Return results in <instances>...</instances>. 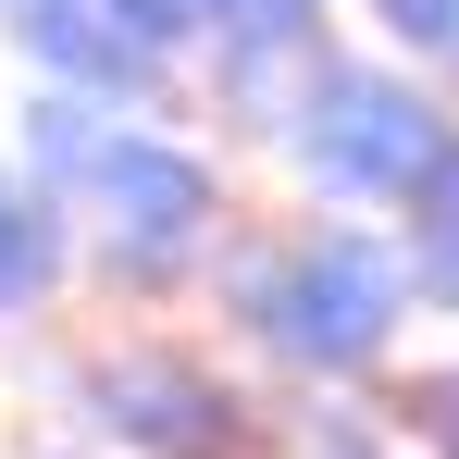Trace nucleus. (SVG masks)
I'll use <instances>...</instances> for the list:
<instances>
[{
    "mask_svg": "<svg viewBox=\"0 0 459 459\" xmlns=\"http://www.w3.org/2000/svg\"><path fill=\"white\" fill-rule=\"evenodd\" d=\"M323 459H373V447H360V435H335V447H323Z\"/></svg>",
    "mask_w": 459,
    "mask_h": 459,
    "instance_id": "nucleus-6",
    "label": "nucleus"
},
{
    "mask_svg": "<svg viewBox=\"0 0 459 459\" xmlns=\"http://www.w3.org/2000/svg\"><path fill=\"white\" fill-rule=\"evenodd\" d=\"M335 125L348 137H310V161H323V186H422L435 174V137H422V112H397L385 87H335Z\"/></svg>",
    "mask_w": 459,
    "mask_h": 459,
    "instance_id": "nucleus-4",
    "label": "nucleus"
},
{
    "mask_svg": "<svg viewBox=\"0 0 459 459\" xmlns=\"http://www.w3.org/2000/svg\"><path fill=\"white\" fill-rule=\"evenodd\" d=\"M248 323H273V348H299L323 373H348L397 323V261L373 236H299L286 273H248Z\"/></svg>",
    "mask_w": 459,
    "mask_h": 459,
    "instance_id": "nucleus-1",
    "label": "nucleus"
},
{
    "mask_svg": "<svg viewBox=\"0 0 459 459\" xmlns=\"http://www.w3.org/2000/svg\"><path fill=\"white\" fill-rule=\"evenodd\" d=\"M100 212L125 224V273H174L212 236V174L161 137H112L100 150Z\"/></svg>",
    "mask_w": 459,
    "mask_h": 459,
    "instance_id": "nucleus-3",
    "label": "nucleus"
},
{
    "mask_svg": "<svg viewBox=\"0 0 459 459\" xmlns=\"http://www.w3.org/2000/svg\"><path fill=\"white\" fill-rule=\"evenodd\" d=\"M50 273H63V236H50V212H38L13 174H0V310H38Z\"/></svg>",
    "mask_w": 459,
    "mask_h": 459,
    "instance_id": "nucleus-5",
    "label": "nucleus"
},
{
    "mask_svg": "<svg viewBox=\"0 0 459 459\" xmlns=\"http://www.w3.org/2000/svg\"><path fill=\"white\" fill-rule=\"evenodd\" d=\"M87 410H100V435H125V447H150V459H236L248 447V410H236L199 360H174V348L100 360V373H87Z\"/></svg>",
    "mask_w": 459,
    "mask_h": 459,
    "instance_id": "nucleus-2",
    "label": "nucleus"
}]
</instances>
